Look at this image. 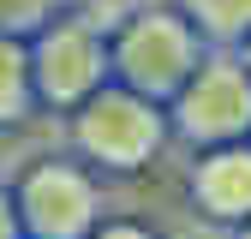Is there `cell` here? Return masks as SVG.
<instances>
[{"label": "cell", "mask_w": 251, "mask_h": 239, "mask_svg": "<svg viewBox=\"0 0 251 239\" xmlns=\"http://www.w3.org/2000/svg\"><path fill=\"white\" fill-rule=\"evenodd\" d=\"M66 138H72V162H84L90 173H144L162 162L168 149V108H155L144 96L120 84H102L84 108L66 114Z\"/></svg>", "instance_id": "2"}, {"label": "cell", "mask_w": 251, "mask_h": 239, "mask_svg": "<svg viewBox=\"0 0 251 239\" xmlns=\"http://www.w3.org/2000/svg\"><path fill=\"white\" fill-rule=\"evenodd\" d=\"M30 48V90H36V108H54V114H72L96 96L102 84H114L108 72V30L66 6L54 24H42L36 36L24 42Z\"/></svg>", "instance_id": "3"}, {"label": "cell", "mask_w": 251, "mask_h": 239, "mask_svg": "<svg viewBox=\"0 0 251 239\" xmlns=\"http://www.w3.org/2000/svg\"><path fill=\"white\" fill-rule=\"evenodd\" d=\"M90 239H162V233H155L150 221H138V215H102V227Z\"/></svg>", "instance_id": "10"}, {"label": "cell", "mask_w": 251, "mask_h": 239, "mask_svg": "<svg viewBox=\"0 0 251 239\" xmlns=\"http://www.w3.org/2000/svg\"><path fill=\"white\" fill-rule=\"evenodd\" d=\"M168 138L185 149H222V143H251V72L239 66L233 48H209L185 90L168 102Z\"/></svg>", "instance_id": "4"}, {"label": "cell", "mask_w": 251, "mask_h": 239, "mask_svg": "<svg viewBox=\"0 0 251 239\" xmlns=\"http://www.w3.org/2000/svg\"><path fill=\"white\" fill-rule=\"evenodd\" d=\"M30 108H36V90H30V48L0 36V132L24 126Z\"/></svg>", "instance_id": "8"}, {"label": "cell", "mask_w": 251, "mask_h": 239, "mask_svg": "<svg viewBox=\"0 0 251 239\" xmlns=\"http://www.w3.org/2000/svg\"><path fill=\"white\" fill-rule=\"evenodd\" d=\"M233 239H251V221H245V227H233Z\"/></svg>", "instance_id": "13"}, {"label": "cell", "mask_w": 251, "mask_h": 239, "mask_svg": "<svg viewBox=\"0 0 251 239\" xmlns=\"http://www.w3.org/2000/svg\"><path fill=\"white\" fill-rule=\"evenodd\" d=\"M0 239H24V227H18V209H12V191H6V179H0Z\"/></svg>", "instance_id": "11"}, {"label": "cell", "mask_w": 251, "mask_h": 239, "mask_svg": "<svg viewBox=\"0 0 251 239\" xmlns=\"http://www.w3.org/2000/svg\"><path fill=\"white\" fill-rule=\"evenodd\" d=\"M203 54H209L203 36L185 24L179 6H132L108 30V72H114V84L144 96V102H155V108H168L185 90V78L198 72Z\"/></svg>", "instance_id": "1"}, {"label": "cell", "mask_w": 251, "mask_h": 239, "mask_svg": "<svg viewBox=\"0 0 251 239\" xmlns=\"http://www.w3.org/2000/svg\"><path fill=\"white\" fill-rule=\"evenodd\" d=\"M185 197L209 227H245L251 221V143L198 149L185 167Z\"/></svg>", "instance_id": "6"}, {"label": "cell", "mask_w": 251, "mask_h": 239, "mask_svg": "<svg viewBox=\"0 0 251 239\" xmlns=\"http://www.w3.org/2000/svg\"><path fill=\"white\" fill-rule=\"evenodd\" d=\"M12 209L24 239H90L102 227V179L72 156H36L12 179Z\"/></svg>", "instance_id": "5"}, {"label": "cell", "mask_w": 251, "mask_h": 239, "mask_svg": "<svg viewBox=\"0 0 251 239\" xmlns=\"http://www.w3.org/2000/svg\"><path fill=\"white\" fill-rule=\"evenodd\" d=\"M233 54H239V66H245V72H251V36H245V42H239V48H233Z\"/></svg>", "instance_id": "12"}, {"label": "cell", "mask_w": 251, "mask_h": 239, "mask_svg": "<svg viewBox=\"0 0 251 239\" xmlns=\"http://www.w3.org/2000/svg\"><path fill=\"white\" fill-rule=\"evenodd\" d=\"M66 6H78V0H0V36L30 42L42 24H54Z\"/></svg>", "instance_id": "9"}, {"label": "cell", "mask_w": 251, "mask_h": 239, "mask_svg": "<svg viewBox=\"0 0 251 239\" xmlns=\"http://www.w3.org/2000/svg\"><path fill=\"white\" fill-rule=\"evenodd\" d=\"M203 48H239L251 36V0H174Z\"/></svg>", "instance_id": "7"}]
</instances>
